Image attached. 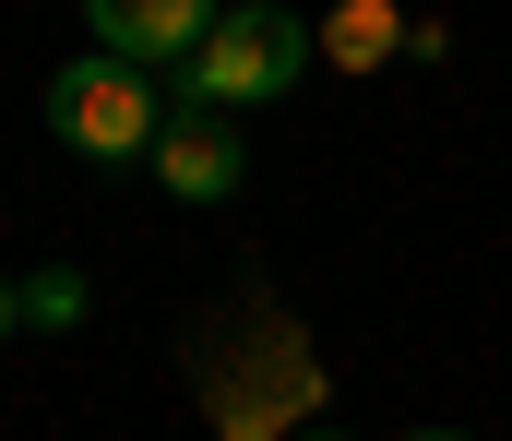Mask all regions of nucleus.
<instances>
[{
    "label": "nucleus",
    "mask_w": 512,
    "mask_h": 441,
    "mask_svg": "<svg viewBox=\"0 0 512 441\" xmlns=\"http://www.w3.org/2000/svg\"><path fill=\"white\" fill-rule=\"evenodd\" d=\"M84 24L108 36V60H131V72H155V60L191 72V48L227 24V0H84Z\"/></svg>",
    "instance_id": "nucleus-3"
},
{
    "label": "nucleus",
    "mask_w": 512,
    "mask_h": 441,
    "mask_svg": "<svg viewBox=\"0 0 512 441\" xmlns=\"http://www.w3.org/2000/svg\"><path fill=\"white\" fill-rule=\"evenodd\" d=\"M286 441H346V430H334V418H310V430H286Z\"/></svg>",
    "instance_id": "nucleus-7"
},
{
    "label": "nucleus",
    "mask_w": 512,
    "mask_h": 441,
    "mask_svg": "<svg viewBox=\"0 0 512 441\" xmlns=\"http://www.w3.org/2000/svg\"><path fill=\"white\" fill-rule=\"evenodd\" d=\"M24 322H36V334H72V322H84V275H72V263H48V275H24Z\"/></svg>",
    "instance_id": "nucleus-6"
},
{
    "label": "nucleus",
    "mask_w": 512,
    "mask_h": 441,
    "mask_svg": "<svg viewBox=\"0 0 512 441\" xmlns=\"http://www.w3.org/2000/svg\"><path fill=\"white\" fill-rule=\"evenodd\" d=\"M48 132H60L72 155H96V167H131V155H155L167 108H155V84H143L131 60L84 48V60H60V72H48Z\"/></svg>",
    "instance_id": "nucleus-2"
},
{
    "label": "nucleus",
    "mask_w": 512,
    "mask_h": 441,
    "mask_svg": "<svg viewBox=\"0 0 512 441\" xmlns=\"http://www.w3.org/2000/svg\"><path fill=\"white\" fill-rule=\"evenodd\" d=\"M393 48H417V24H405L393 0H334V12H322V60H334V72H382Z\"/></svg>",
    "instance_id": "nucleus-5"
},
{
    "label": "nucleus",
    "mask_w": 512,
    "mask_h": 441,
    "mask_svg": "<svg viewBox=\"0 0 512 441\" xmlns=\"http://www.w3.org/2000/svg\"><path fill=\"white\" fill-rule=\"evenodd\" d=\"M143 167H155L179 203H227V191L251 179V155H239V132H227V108H191V96L167 108V132H155V155H143Z\"/></svg>",
    "instance_id": "nucleus-4"
},
{
    "label": "nucleus",
    "mask_w": 512,
    "mask_h": 441,
    "mask_svg": "<svg viewBox=\"0 0 512 441\" xmlns=\"http://www.w3.org/2000/svg\"><path fill=\"white\" fill-rule=\"evenodd\" d=\"M12 322H24V298H12V287H0V334H12Z\"/></svg>",
    "instance_id": "nucleus-8"
},
{
    "label": "nucleus",
    "mask_w": 512,
    "mask_h": 441,
    "mask_svg": "<svg viewBox=\"0 0 512 441\" xmlns=\"http://www.w3.org/2000/svg\"><path fill=\"white\" fill-rule=\"evenodd\" d=\"M405 441H477V430H405Z\"/></svg>",
    "instance_id": "nucleus-9"
},
{
    "label": "nucleus",
    "mask_w": 512,
    "mask_h": 441,
    "mask_svg": "<svg viewBox=\"0 0 512 441\" xmlns=\"http://www.w3.org/2000/svg\"><path fill=\"white\" fill-rule=\"evenodd\" d=\"M310 60H322V24H298L286 0H239V12L191 48L179 96H191V108H274Z\"/></svg>",
    "instance_id": "nucleus-1"
}]
</instances>
